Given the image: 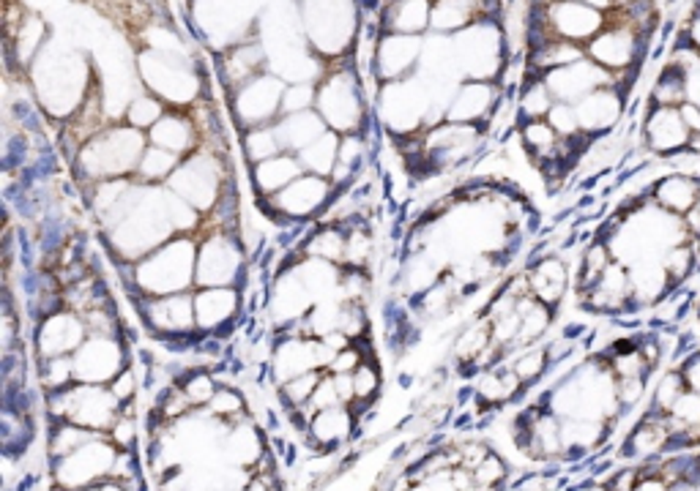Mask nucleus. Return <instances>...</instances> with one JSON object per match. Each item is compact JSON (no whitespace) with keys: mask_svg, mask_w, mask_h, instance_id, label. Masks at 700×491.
Instances as JSON below:
<instances>
[{"mask_svg":"<svg viewBox=\"0 0 700 491\" xmlns=\"http://www.w3.org/2000/svg\"><path fill=\"white\" fill-rule=\"evenodd\" d=\"M340 137L337 131H326L320 139H315L309 148H304L298 153V161L304 167V172H312V175H323V178H331L337 161H340Z\"/></svg>","mask_w":700,"mask_h":491,"instance_id":"27","label":"nucleus"},{"mask_svg":"<svg viewBox=\"0 0 700 491\" xmlns=\"http://www.w3.org/2000/svg\"><path fill=\"white\" fill-rule=\"evenodd\" d=\"M287 82L274 74L266 71L260 77H255L252 82H246L244 87H238L235 93L227 96L230 112L235 118V126L241 131L255 128V126H271L282 118V98H285Z\"/></svg>","mask_w":700,"mask_h":491,"instance_id":"9","label":"nucleus"},{"mask_svg":"<svg viewBox=\"0 0 700 491\" xmlns=\"http://www.w3.org/2000/svg\"><path fill=\"white\" fill-rule=\"evenodd\" d=\"M145 148H148L145 131L129 126L126 120H112L82 145L74 164L68 167V175L74 178L79 191L101 180L134 178Z\"/></svg>","mask_w":700,"mask_h":491,"instance_id":"3","label":"nucleus"},{"mask_svg":"<svg viewBox=\"0 0 700 491\" xmlns=\"http://www.w3.org/2000/svg\"><path fill=\"white\" fill-rule=\"evenodd\" d=\"M249 271V254L238 232L205 230L197 251V287H241Z\"/></svg>","mask_w":700,"mask_h":491,"instance_id":"8","label":"nucleus"},{"mask_svg":"<svg viewBox=\"0 0 700 491\" xmlns=\"http://www.w3.org/2000/svg\"><path fill=\"white\" fill-rule=\"evenodd\" d=\"M214 71L225 96H230L246 82H252L255 77L268 71V52L263 49L257 36L244 38L222 52H214Z\"/></svg>","mask_w":700,"mask_h":491,"instance_id":"12","label":"nucleus"},{"mask_svg":"<svg viewBox=\"0 0 700 491\" xmlns=\"http://www.w3.org/2000/svg\"><path fill=\"white\" fill-rule=\"evenodd\" d=\"M665 3H668V5H674V3H679V0H665Z\"/></svg>","mask_w":700,"mask_h":491,"instance_id":"41","label":"nucleus"},{"mask_svg":"<svg viewBox=\"0 0 700 491\" xmlns=\"http://www.w3.org/2000/svg\"><path fill=\"white\" fill-rule=\"evenodd\" d=\"M700 191V175H687V172H671L654 180V205L674 213V216H687L695 210Z\"/></svg>","mask_w":700,"mask_h":491,"instance_id":"20","label":"nucleus"},{"mask_svg":"<svg viewBox=\"0 0 700 491\" xmlns=\"http://www.w3.org/2000/svg\"><path fill=\"white\" fill-rule=\"evenodd\" d=\"M422 60V36L408 33H383L375 44V52L367 60V74L375 85H392L411 79Z\"/></svg>","mask_w":700,"mask_h":491,"instance_id":"10","label":"nucleus"},{"mask_svg":"<svg viewBox=\"0 0 700 491\" xmlns=\"http://www.w3.org/2000/svg\"><path fill=\"white\" fill-rule=\"evenodd\" d=\"M627 3H632V0H616V8H622V5H627Z\"/></svg>","mask_w":700,"mask_h":491,"instance_id":"39","label":"nucleus"},{"mask_svg":"<svg viewBox=\"0 0 700 491\" xmlns=\"http://www.w3.org/2000/svg\"><path fill=\"white\" fill-rule=\"evenodd\" d=\"M548 120H550V126L559 131V137H572V134H578V131H580V120H578L575 104L556 101V107L550 109Z\"/></svg>","mask_w":700,"mask_h":491,"instance_id":"32","label":"nucleus"},{"mask_svg":"<svg viewBox=\"0 0 700 491\" xmlns=\"http://www.w3.org/2000/svg\"><path fill=\"white\" fill-rule=\"evenodd\" d=\"M318 101V79L309 82H290L282 98V115H296V112H307L315 109Z\"/></svg>","mask_w":700,"mask_h":491,"instance_id":"31","label":"nucleus"},{"mask_svg":"<svg viewBox=\"0 0 700 491\" xmlns=\"http://www.w3.org/2000/svg\"><path fill=\"white\" fill-rule=\"evenodd\" d=\"M531 470L482 432H441L419 440L375 491H512Z\"/></svg>","mask_w":700,"mask_h":491,"instance_id":"2","label":"nucleus"},{"mask_svg":"<svg viewBox=\"0 0 700 491\" xmlns=\"http://www.w3.org/2000/svg\"><path fill=\"white\" fill-rule=\"evenodd\" d=\"M298 175H304V167L296 153H279L263 164L249 167V183L255 191V199H266L287 189Z\"/></svg>","mask_w":700,"mask_h":491,"instance_id":"18","label":"nucleus"},{"mask_svg":"<svg viewBox=\"0 0 700 491\" xmlns=\"http://www.w3.org/2000/svg\"><path fill=\"white\" fill-rule=\"evenodd\" d=\"M550 25L559 38L586 46L608 25V11L586 0H550Z\"/></svg>","mask_w":700,"mask_h":491,"instance_id":"15","label":"nucleus"},{"mask_svg":"<svg viewBox=\"0 0 700 491\" xmlns=\"http://www.w3.org/2000/svg\"><path fill=\"white\" fill-rule=\"evenodd\" d=\"M183 159L178 153H170L164 148H156L148 142L142 159H140V167L134 172V180L142 183V186H167V180L172 178V172L178 169Z\"/></svg>","mask_w":700,"mask_h":491,"instance_id":"25","label":"nucleus"},{"mask_svg":"<svg viewBox=\"0 0 700 491\" xmlns=\"http://www.w3.org/2000/svg\"><path fill=\"white\" fill-rule=\"evenodd\" d=\"M676 33H679L676 19H668V22H663V27H660V41H663V44H671V41L676 38Z\"/></svg>","mask_w":700,"mask_h":491,"instance_id":"36","label":"nucleus"},{"mask_svg":"<svg viewBox=\"0 0 700 491\" xmlns=\"http://www.w3.org/2000/svg\"><path fill=\"white\" fill-rule=\"evenodd\" d=\"M690 128L682 120L679 107H663L654 98L646 96V109L641 118V139L646 153L652 156H671L690 145Z\"/></svg>","mask_w":700,"mask_h":491,"instance_id":"11","label":"nucleus"},{"mask_svg":"<svg viewBox=\"0 0 700 491\" xmlns=\"http://www.w3.org/2000/svg\"><path fill=\"white\" fill-rule=\"evenodd\" d=\"M148 142L156 148H164L170 153H178L181 159H186L203 148V137H200V128L192 118V112L175 109V107H170L159 118V123L148 131Z\"/></svg>","mask_w":700,"mask_h":491,"instance_id":"16","label":"nucleus"},{"mask_svg":"<svg viewBox=\"0 0 700 491\" xmlns=\"http://www.w3.org/2000/svg\"><path fill=\"white\" fill-rule=\"evenodd\" d=\"M649 98H654L663 107H682L684 101H690V77L682 57H674L660 68Z\"/></svg>","mask_w":700,"mask_h":491,"instance_id":"23","label":"nucleus"},{"mask_svg":"<svg viewBox=\"0 0 700 491\" xmlns=\"http://www.w3.org/2000/svg\"><path fill=\"white\" fill-rule=\"evenodd\" d=\"M170 107L159 98V96H153L151 90H140L131 101H129V107H126V112H123V120L129 123V126H134V128H140V131H151L156 123H159V118L167 112Z\"/></svg>","mask_w":700,"mask_h":491,"instance_id":"28","label":"nucleus"},{"mask_svg":"<svg viewBox=\"0 0 700 491\" xmlns=\"http://www.w3.org/2000/svg\"><path fill=\"white\" fill-rule=\"evenodd\" d=\"M528 271V281H531V295L537 301H542L550 309H561L569 287L575 284V268H569L564 254H550L542 262H537L534 268H523Z\"/></svg>","mask_w":700,"mask_h":491,"instance_id":"17","label":"nucleus"},{"mask_svg":"<svg viewBox=\"0 0 700 491\" xmlns=\"http://www.w3.org/2000/svg\"><path fill=\"white\" fill-rule=\"evenodd\" d=\"M679 112H682V120H684V126L690 128V134H700V104L698 101H684V104L679 107Z\"/></svg>","mask_w":700,"mask_h":491,"instance_id":"34","label":"nucleus"},{"mask_svg":"<svg viewBox=\"0 0 700 491\" xmlns=\"http://www.w3.org/2000/svg\"><path fill=\"white\" fill-rule=\"evenodd\" d=\"M334 197L337 186L331 183V178L304 172L279 194L257 199V210L274 227H285L290 221H318Z\"/></svg>","mask_w":700,"mask_h":491,"instance_id":"7","label":"nucleus"},{"mask_svg":"<svg viewBox=\"0 0 700 491\" xmlns=\"http://www.w3.org/2000/svg\"><path fill=\"white\" fill-rule=\"evenodd\" d=\"M274 126H277V134L282 139L285 153H296V156L329 131V126L318 115V109H307V112H296V115H282Z\"/></svg>","mask_w":700,"mask_h":491,"instance_id":"21","label":"nucleus"},{"mask_svg":"<svg viewBox=\"0 0 700 491\" xmlns=\"http://www.w3.org/2000/svg\"><path fill=\"white\" fill-rule=\"evenodd\" d=\"M345 246H348V230H342L337 224L315 221L309 238L304 240V254L315 257V260L342 265L345 262Z\"/></svg>","mask_w":700,"mask_h":491,"instance_id":"24","label":"nucleus"},{"mask_svg":"<svg viewBox=\"0 0 700 491\" xmlns=\"http://www.w3.org/2000/svg\"><path fill=\"white\" fill-rule=\"evenodd\" d=\"M695 210H700V191H698V202H695Z\"/></svg>","mask_w":700,"mask_h":491,"instance_id":"40","label":"nucleus"},{"mask_svg":"<svg viewBox=\"0 0 700 491\" xmlns=\"http://www.w3.org/2000/svg\"><path fill=\"white\" fill-rule=\"evenodd\" d=\"M608 85H613V71L602 68L591 57H583L578 63H569L548 74V87L553 90L556 101H564V104H578L594 90Z\"/></svg>","mask_w":700,"mask_h":491,"instance_id":"14","label":"nucleus"},{"mask_svg":"<svg viewBox=\"0 0 700 491\" xmlns=\"http://www.w3.org/2000/svg\"><path fill=\"white\" fill-rule=\"evenodd\" d=\"M586 3H591V5H597L602 11H613L616 8V0H586Z\"/></svg>","mask_w":700,"mask_h":491,"instance_id":"37","label":"nucleus"},{"mask_svg":"<svg viewBox=\"0 0 700 491\" xmlns=\"http://www.w3.org/2000/svg\"><path fill=\"white\" fill-rule=\"evenodd\" d=\"M548 481H550V478H545L542 473H528V476L523 478V484L512 491H550L548 489Z\"/></svg>","mask_w":700,"mask_h":491,"instance_id":"35","label":"nucleus"},{"mask_svg":"<svg viewBox=\"0 0 700 491\" xmlns=\"http://www.w3.org/2000/svg\"><path fill=\"white\" fill-rule=\"evenodd\" d=\"M479 22L476 0H433V22L430 30L441 36H460L471 25Z\"/></svg>","mask_w":700,"mask_h":491,"instance_id":"22","label":"nucleus"},{"mask_svg":"<svg viewBox=\"0 0 700 491\" xmlns=\"http://www.w3.org/2000/svg\"><path fill=\"white\" fill-rule=\"evenodd\" d=\"M241 153H244L246 167L263 164V161L285 153L282 139L277 134V126L271 123V126H255V128L241 131Z\"/></svg>","mask_w":700,"mask_h":491,"instance_id":"26","label":"nucleus"},{"mask_svg":"<svg viewBox=\"0 0 700 491\" xmlns=\"http://www.w3.org/2000/svg\"><path fill=\"white\" fill-rule=\"evenodd\" d=\"M381 30L383 33H408V36H422L430 30L433 22V0H392L383 3L378 14Z\"/></svg>","mask_w":700,"mask_h":491,"instance_id":"19","label":"nucleus"},{"mask_svg":"<svg viewBox=\"0 0 700 491\" xmlns=\"http://www.w3.org/2000/svg\"><path fill=\"white\" fill-rule=\"evenodd\" d=\"M504 90L496 82L487 79H463L457 93L444 109V120L449 123H465V126H479L487 134V123L501 101Z\"/></svg>","mask_w":700,"mask_h":491,"instance_id":"13","label":"nucleus"},{"mask_svg":"<svg viewBox=\"0 0 700 491\" xmlns=\"http://www.w3.org/2000/svg\"><path fill=\"white\" fill-rule=\"evenodd\" d=\"M296 451L238 355L219 361L208 402H192L167 361L151 366L142 404L151 491H287L285 467Z\"/></svg>","mask_w":700,"mask_h":491,"instance_id":"1","label":"nucleus"},{"mask_svg":"<svg viewBox=\"0 0 700 491\" xmlns=\"http://www.w3.org/2000/svg\"><path fill=\"white\" fill-rule=\"evenodd\" d=\"M372 104L375 101H370L367 96V85L356 55L334 60L320 71L315 109L331 131L337 134L361 131Z\"/></svg>","mask_w":700,"mask_h":491,"instance_id":"4","label":"nucleus"},{"mask_svg":"<svg viewBox=\"0 0 700 491\" xmlns=\"http://www.w3.org/2000/svg\"><path fill=\"white\" fill-rule=\"evenodd\" d=\"M698 260L700 254L690 246V240H687V243H679V246H674V249H668L665 257H663V268H665V273H668V281H671V284H679V287L690 284V281L695 279Z\"/></svg>","mask_w":700,"mask_h":491,"instance_id":"30","label":"nucleus"},{"mask_svg":"<svg viewBox=\"0 0 700 491\" xmlns=\"http://www.w3.org/2000/svg\"><path fill=\"white\" fill-rule=\"evenodd\" d=\"M36 150H33V137L16 128H8L5 139H3V172L5 178L19 175L30 161H33Z\"/></svg>","mask_w":700,"mask_h":491,"instance_id":"29","label":"nucleus"},{"mask_svg":"<svg viewBox=\"0 0 700 491\" xmlns=\"http://www.w3.org/2000/svg\"><path fill=\"white\" fill-rule=\"evenodd\" d=\"M307 46L326 66L356 55L364 14L356 0H298Z\"/></svg>","mask_w":700,"mask_h":491,"instance_id":"5","label":"nucleus"},{"mask_svg":"<svg viewBox=\"0 0 700 491\" xmlns=\"http://www.w3.org/2000/svg\"><path fill=\"white\" fill-rule=\"evenodd\" d=\"M690 150L700 156V134H693V137H690Z\"/></svg>","mask_w":700,"mask_h":491,"instance_id":"38","label":"nucleus"},{"mask_svg":"<svg viewBox=\"0 0 700 491\" xmlns=\"http://www.w3.org/2000/svg\"><path fill=\"white\" fill-rule=\"evenodd\" d=\"M197 235H175L134 262V295L162 298L197 290ZM131 298V295H129Z\"/></svg>","mask_w":700,"mask_h":491,"instance_id":"6","label":"nucleus"},{"mask_svg":"<svg viewBox=\"0 0 700 491\" xmlns=\"http://www.w3.org/2000/svg\"><path fill=\"white\" fill-rule=\"evenodd\" d=\"M695 350H700L698 336H695L693 331H682V333L676 336V347H674V361H679V358H687V355H693Z\"/></svg>","mask_w":700,"mask_h":491,"instance_id":"33","label":"nucleus"}]
</instances>
